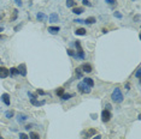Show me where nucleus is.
<instances>
[{"label": "nucleus", "mask_w": 141, "mask_h": 139, "mask_svg": "<svg viewBox=\"0 0 141 139\" xmlns=\"http://www.w3.org/2000/svg\"><path fill=\"white\" fill-rule=\"evenodd\" d=\"M1 101H3L6 106H10V95L6 94V92L3 94V95H1Z\"/></svg>", "instance_id": "6e6552de"}, {"label": "nucleus", "mask_w": 141, "mask_h": 139, "mask_svg": "<svg viewBox=\"0 0 141 139\" xmlns=\"http://www.w3.org/2000/svg\"><path fill=\"white\" fill-rule=\"evenodd\" d=\"M0 139H4V138H0Z\"/></svg>", "instance_id": "79ce46f5"}, {"label": "nucleus", "mask_w": 141, "mask_h": 139, "mask_svg": "<svg viewBox=\"0 0 141 139\" xmlns=\"http://www.w3.org/2000/svg\"><path fill=\"white\" fill-rule=\"evenodd\" d=\"M9 71H10V76H12V77H15L16 75H18V70H17L16 67H12V68H10Z\"/></svg>", "instance_id": "aec40b11"}, {"label": "nucleus", "mask_w": 141, "mask_h": 139, "mask_svg": "<svg viewBox=\"0 0 141 139\" xmlns=\"http://www.w3.org/2000/svg\"><path fill=\"white\" fill-rule=\"evenodd\" d=\"M83 83H85L86 85H88L89 88H93V86H94V80H93L92 78H85V79H83Z\"/></svg>", "instance_id": "9b49d317"}, {"label": "nucleus", "mask_w": 141, "mask_h": 139, "mask_svg": "<svg viewBox=\"0 0 141 139\" xmlns=\"http://www.w3.org/2000/svg\"><path fill=\"white\" fill-rule=\"evenodd\" d=\"M17 70H18V73H19L21 76H23V77L27 76V66H25V64H21V65L17 67Z\"/></svg>", "instance_id": "39448f33"}, {"label": "nucleus", "mask_w": 141, "mask_h": 139, "mask_svg": "<svg viewBox=\"0 0 141 139\" xmlns=\"http://www.w3.org/2000/svg\"><path fill=\"white\" fill-rule=\"evenodd\" d=\"M75 22H76V23H85L82 19H75Z\"/></svg>", "instance_id": "e433bc0d"}, {"label": "nucleus", "mask_w": 141, "mask_h": 139, "mask_svg": "<svg viewBox=\"0 0 141 139\" xmlns=\"http://www.w3.org/2000/svg\"><path fill=\"white\" fill-rule=\"evenodd\" d=\"M75 34L79 35V36H85V35H86V29H85V28H79V29L75 31Z\"/></svg>", "instance_id": "4468645a"}, {"label": "nucleus", "mask_w": 141, "mask_h": 139, "mask_svg": "<svg viewBox=\"0 0 141 139\" xmlns=\"http://www.w3.org/2000/svg\"><path fill=\"white\" fill-rule=\"evenodd\" d=\"M7 38V36H5V35H0V41L1 40H6Z\"/></svg>", "instance_id": "f704fd0d"}, {"label": "nucleus", "mask_w": 141, "mask_h": 139, "mask_svg": "<svg viewBox=\"0 0 141 139\" xmlns=\"http://www.w3.org/2000/svg\"><path fill=\"white\" fill-rule=\"evenodd\" d=\"M135 77L137 78V79H140V67L136 70V73H135Z\"/></svg>", "instance_id": "473e14b6"}, {"label": "nucleus", "mask_w": 141, "mask_h": 139, "mask_svg": "<svg viewBox=\"0 0 141 139\" xmlns=\"http://www.w3.org/2000/svg\"><path fill=\"white\" fill-rule=\"evenodd\" d=\"M28 95L30 96V98H37V95H36V94H31L30 91L28 92Z\"/></svg>", "instance_id": "2f4dec72"}, {"label": "nucleus", "mask_w": 141, "mask_h": 139, "mask_svg": "<svg viewBox=\"0 0 141 139\" xmlns=\"http://www.w3.org/2000/svg\"><path fill=\"white\" fill-rule=\"evenodd\" d=\"M64 92H65V90H64L63 88H59V89L57 90V92H55V94H57V96H59V97H61Z\"/></svg>", "instance_id": "5701e85b"}, {"label": "nucleus", "mask_w": 141, "mask_h": 139, "mask_svg": "<svg viewBox=\"0 0 141 139\" xmlns=\"http://www.w3.org/2000/svg\"><path fill=\"white\" fill-rule=\"evenodd\" d=\"M67 54L70 55V56H75L76 54H75V52L73 50V49H67Z\"/></svg>", "instance_id": "c85d7f7f"}, {"label": "nucleus", "mask_w": 141, "mask_h": 139, "mask_svg": "<svg viewBox=\"0 0 141 139\" xmlns=\"http://www.w3.org/2000/svg\"><path fill=\"white\" fill-rule=\"evenodd\" d=\"M113 16H115L116 18H122V13H119L118 11H116V12H113Z\"/></svg>", "instance_id": "c756f323"}, {"label": "nucleus", "mask_w": 141, "mask_h": 139, "mask_svg": "<svg viewBox=\"0 0 141 139\" xmlns=\"http://www.w3.org/2000/svg\"><path fill=\"white\" fill-rule=\"evenodd\" d=\"M111 98H112L113 102L121 103V102L123 101V94H122V90H121L119 88H116V89L113 90L112 95H111Z\"/></svg>", "instance_id": "f257e3e1"}, {"label": "nucleus", "mask_w": 141, "mask_h": 139, "mask_svg": "<svg viewBox=\"0 0 141 139\" xmlns=\"http://www.w3.org/2000/svg\"><path fill=\"white\" fill-rule=\"evenodd\" d=\"M15 1L17 3V5H18V6H22V0H15Z\"/></svg>", "instance_id": "72a5a7b5"}, {"label": "nucleus", "mask_w": 141, "mask_h": 139, "mask_svg": "<svg viewBox=\"0 0 141 139\" xmlns=\"http://www.w3.org/2000/svg\"><path fill=\"white\" fill-rule=\"evenodd\" d=\"M83 22H85L86 24H94V23L97 22V19H95L94 17H88V18H86Z\"/></svg>", "instance_id": "dca6fc26"}, {"label": "nucleus", "mask_w": 141, "mask_h": 139, "mask_svg": "<svg viewBox=\"0 0 141 139\" xmlns=\"http://www.w3.org/2000/svg\"><path fill=\"white\" fill-rule=\"evenodd\" d=\"M37 95H41V96H43V95H46V92L43 91V90H41V89H37Z\"/></svg>", "instance_id": "7c9ffc66"}, {"label": "nucleus", "mask_w": 141, "mask_h": 139, "mask_svg": "<svg viewBox=\"0 0 141 139\" xmlns=\"http://www.w3.org/2000/svg\"><path fill=\"white\" fill-rule=\"evenodd\" d=\"M60 30L59 27H48V31L51 34H58V31Z\"/></svg>", "instance_id": "ddd939ff"}, {"label": "nucleus", "mask_w": 141, "mask_h": 139, "mask_svg": "<svg viewBox=\"0 0 141 139\" xmlns=\"http://www.w3.org/2000/svg\"><path fill=\"white\" fill-rule=\"evenodd\" d=\"M58 19H59V17H58L57 13H52L49 16V22L51 23H55V22H58Z\"/></svg>", "instance_id": "f8f14e48"}, {"label": "nucleus", "mask_w": 141, "mask_h": 139, "mask_svg": "<svg viewBox=\"0 0 141 139\" xmlns=\"http://www.w3.org/2000/svg\"><path fill=\"white\" fill-rule=\"evenodd\" d=\"M76 76L79 77V78H81L82 77V70L79 67V68H76Z\"/></svg>", "instance_id": "bb28decb"}, {"label": "nucleus", "mask_w": 141, "mask_h": 139, "mask_svg": "<svg viewBox=\"0 0 141 139\" xmlns=\"http://www.w3.org/2000/svg\"><path fill=\"white\" fill-rule=\"evenodd\" d=\"M125 88H127V90H129V88H130V85H129V84L127 83V84H125Z\"/></svg>", "instance_id": "58836bf2"}, {"label": "nucleus", "mask_w": 141, "mask_h": 139, "mask_svg": "<svg viewBox=\"0 0 141 139\" xmlns=\"http://www.w3.org/2000/svg\"><path fill=\"white\" fill-rule=\"evenodd\" d=\"M17 118H18V121H24V120H27V115H24V114H17Z\"/></svg>", "instance_id": "4be33fe9"}, {"label": "nucleus", "mask_w": 141, "mask_h": 139, "mask_svg": "<svg viewBox=\"0 0 141 139\" xmlns=\"http://www.w3.org/2000/svg\"><path fill=\"white\" fill-rule=\"evenodd\" d=\"M93 139H101V135H100V134H97V135H95Z\"/></svg>", "instance_id": "c9c22d12"}, {"label": "nucleus", "mask_w": 141, "mask_h": 139, "mask_svg": "<svg viewBox=\"0 0 141 139\" xmlns=\"http://www.w3.org/2000/svg\"><path fill=\"white\" fill-rule=\"evenodd\" d=\"M19 139H29V135H27L25 133H19Z\"/></svg>", "instance_id": "cd10ccee"}, {"label": "nucleus", "mask_w": 141, "mask_h": 139, "mask_svg": "<svg viewBox=\"0 0 141 139\" xmlns=\"http://www.w3.org/2000/svg\"><path fill=\"white\" fill-rule=\"evenodd\" d=\"M29 139H40V135L36 132H30L29 133Z\"/></svg>", "instance_id": "a211bd4d"}, {"label": "nucleus", "mask_w": 141, "mask_h": 139, "mask_svg": "<svg viewBox=\"0 0 141 139\" xmlns=\"http://www.w3.org/2000/svg\"><path fill=\"white\" fill-rule=\"evenodd\" d=\"M30 103H31L33 106H35V107H40V106H43V104L46 103V101H45V100L37 101V100H35V98H30Z\"/></svg>", "instance_id": "423d86ee"}, {"label": "nucleus", "mask_w": 141, "mask_h": 139, "mask_svg": "<svg viewBox=\"0 0 141 139\" xmlns=\"http://www.w3.org/2000/svg\"><path fill=\"white\" fill-rule=\"evenodd\" d=\"M134 19H135V22H139V19H140V17H139V16H135V18H134Z\"/></svg>", "instance_id": "4c0bfd02"}, {"label": "nucleus", "mask_w": 141, "mask_h": 139, "mask_svg": "<svg viewBox=\"0 0 141 139\" xmlns=\"http://www.w3.org/2000/svg\"><path fill=\"white\" fill-rule=\"evenodd\" d=\"M94 134H97V131H95L94 128H91V129L85 134V137H83V138H85V139H88L89 137H94Z\"/></svg>", "instance_id": "1a4fd4ad"}, {"label": "nucleus", "mask_w": 141, "mask_h": 139, "mask_svg": "<svg viewBox=\"0 0 141 139\" xmlns=\"http://www.w3.org/2000/svg\"><path fill=\"white\" fill-rule=\"evenodd\" d=\"M1 31H3V28H1V27H0V32H1Z\"/></svg>", "instance_id": "ea45409f"}, {"label": "nucleus", "mask_w": 141, "mask_h": 139, "mask_svg": "<svg viewBox=\"0 0 141 139\" xmlns=\"http://www.w3.org/2000/svg\"><path fill=\"white\" fill-rule=\"evenodd\" d=\"M12 12H13V13H12V17H11V21H15V19H16V18L18 17V11H17V10H13Z\"/></svg>", "instance_id": "b1692460"}, {"label": "nucleus", "mask_w": 141, "mask_h": 139, "mask_svg": "<svg viewBox=\"0 0 141 139\" xmlns=\"http://www.w3.org/2000/svg\"><path fill=\"white\" fill-rule=\"evenodd\" d=\"M10 76V71L6 68V67H4V66H0V78L1 79H4V78H7Z\"/></svg>", "instance_id": "20e7f679"}, {"label": "nucleus", "mask_w": 141, "mask_h": 139, "mask_svg": "<svg viewBox=\"0 0 141 139\" xmlns=\"http://www.w3.org/2000/svg\"><path fill=\"white\" fill-rule=\"evenodd\" d=\"M13 115H15V112H13V110H9V112H6V113H5V116H6L7 119L13 118Z\"/></svg>", "instance_id": "412c9836"}, {"label": "nucleus", "mask_w": 141, "mask_h": 139, "mask_svg": "<svg viewBox=\"0 0 141 139\" xmlns=\"http://www.w3.org/2000/svg\"><path fill=\"white\" fill-rule=\"evenodd\" d=\"M0 64H1V60H0Z\"/></svg>", "instance_id": "a19ab883"}, {"label": "nucleus", "mask_w": 141, "mask_h": 139, "mask_svg": "<svg viewBox=\"0 0 141 139\" xmlns=\"http://www.w3.org/2000/svg\"><path fill=\"white\" fill-rule=\"evenodd\" d=\"M110 119H111V112L107 110V109L103 110V113H101V121L103 122H109Z\"/></svg>", "instance_id": "7ed1b4c3"}, {"label": "nucleus", "mask_w": 141, "mask_h": 139, "mask_svg": "<svg viewBox=\"0 0 141 139\" xmlns=\"http://www.w3.org/2000/svg\"><path fill=\"white\" fill-rule=\"evenodd\" d=\"M77 89H79V90H80V92H82V94H89V92H91V88H89L88 85H86L83 82L79 83Z\"/></svg>", "instance_id": "f03ea898"}, {"label": "nucleus", "mask_w": 141, "mask_h": 139, "mask_svg": "<svg viewBox=\"0 0 141 139\" xmlns=\"http://www.w3.org/2000/svg\"><path fill=\"white\" fill-rule=\"evenodd\" d=\"M83 12H85V9L83 7H77V6L73 7V13H75V15H81Z\"/></svg>", "instance_id": "9d476101"}, {"label": "nucleus", "mask_w": 141, "mask_h": 139, "mask_svg": "<svg viewBox=\"0 0 141 139\" xmlns=\"http://www.w3.org/2000/svg\"><path fill=\"white\" fill-rule=\"evenodd\" d=\"M75 95L74 94H63V96H61V100H64V101H67L69 98H71V97H74Z\"/></svg>", "instance_id": "f3484780"}, {"label": "nucleus", "mask_w": 141, "mask_h": 139, "mask_svg": "<svg viewBox=\"0 0 141 139\" xmlns=\"http://www.w3.org/2000/svg\"><path fill=\"white\" fill-rule=\"evenodd\" d=\"M82 4H83L85 6H88V7L92 6V3L89 1V0H82Z\"/></svg>", "instance_id": "a878e982"}, {"label": "nucleus", "mask_w": 141, "mask_h": 139, "mask_svg": "<svg viewBox=\"0 0 141 139\" xmlns=\"http://www.w3.org/2000/svg\"><path fill=\"white\" fill-rule=\"evenodd\" d=\"M36 18L39 19V21H46L47 19V17H46V15L45 13H42V12H39V13H36Z\"/></svg>", "instance_id": "2eb2a0df"}, {"label": "nucleus", "mask_w": 141, "mask_h": 139, "mask_svg": "<svg viewBox=\"0 0 141 139\" xmlns=\"http://www.w3.org/2000/svg\"><path fill=\"white\" fill-rule=\"evenodd\" d=\"M92 65L91 64H83L82 65V71L83 72H86V73H91L92 72Z\"/></svg>", "instance_id": "0eeeda50"}, {"label": "nucleus", "mask_w": 141, "mask_h": 139, "mask_svg": "<svg viewBox=\"0 0 141 139\" xmlns=\"http://www.w3.org/2000/svg\"><path fill=\"white\" fill-rule=\"evenodd\" d=\"M66 6L67 7H75L76 6L75 0H66Z\"/></svg>", "instance_id": "6ab92c4d"}, {"label": "nucleus", "mask_w": 141, "mask_h": 139, "mask_svg": "<svg viewBox=\"0 0 141 139\" xmlns=\"http://www.w3.org/2000/svg\"><path fill=\"white\" fill-rule=\"evenodd\" d=\"M105 1H106L109 5H111V6H116V5H117V1H116V0H105Z\"/></svg>", "instance_id": "393cba45"}]
</instances>
